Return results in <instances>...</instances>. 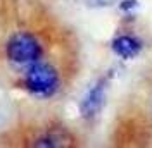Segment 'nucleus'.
<instances>
[{
	"instance_id": "7ed1b4c3",
	"label": "nucleus",
	"mask_w": 152,
	"mask_h": 148,
	"mask_svg": "<svg viewBox=\"0 0 152 148\" xmlns=\"http://www.w3.org/2000/svg\"><path fill=\"white\" fill-rule=\"evenodd\" d=\"M105 100V81L100 79L88 90L83 100L80 103V114L85 117V119H90L99 114V110L102 109Z\"/></svg>"
},
{
	"instance_id": "f257e3e1",
	"label": "nucleus",
	"mask_w": 152,
	"mask_h": 148,
	"mask_svg": "<svg viewBox=\"0 0 152 148\" xmlns=\"http://www.w3.org/2000/svg\"><path fill=\"white\" fill-rule=\"evenodd\" d=\"M59 73L54 65L40 59L26 67L23 74V86L37 96H50L59 88Z\"/></svg>"
},
{
	"instance_id": "f03ea898",
	"label": "nucleus",
	"mask_w": 152,
	"mask_h": 148,
	"mask_svg": "<svg viewBox=\"0 0 152 148\" xmlns=\"http://www.w3.org/2000/svg\"><path fill=\"white\" fill-rule=\"evenodd\" d=\"M43 57L42 43L31 31H18L5 43V59L10 64L31 65Z\"/></svg>"
},
{
	"instance_id": "20e7f679",
	"label": "nucleus",
	"mask_w": 152,
	"mask_h": 148,
	"mask_svg": "<svg viewBox=\"0 0 152 148\" xmlns=\"http://www.w3.org/2000/svg\"><path fill=\"white\" fill-rule=\"evenodd\" d=\"M113 52L121 59H133L140 54L142 45L137 38L130 36V35H121V36L113 40Z\"/></svg>"
}]
</instances>
